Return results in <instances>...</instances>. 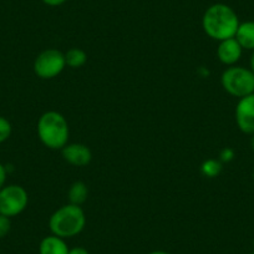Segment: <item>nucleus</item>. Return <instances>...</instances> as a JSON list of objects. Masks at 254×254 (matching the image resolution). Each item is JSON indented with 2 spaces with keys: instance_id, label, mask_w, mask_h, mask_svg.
Instances as JSON below:
<instances>
[{
  "instance_id": "obj_1",
  "label": "nucleus",
  "mask_w": 254,
  "mask_h": 254,
  "mask_svg": "<svg viewBox=\"0 0 254 254\" xmlns=\"http://www.w3.org/2000/svg\"><path fill=\"white\" fill-rule=\"evenodd\" d=\"M239 21L233 8L224 3L212 4L202 16V29L207 36L216 41L226 40L236 36Z\"/></svg>"
},
{
  "instance_id": "obj_2",
  "label": "nucleus",
  "mask_w": 254,
  "mask_h": 254,
  "mask_svg": "<svg viewBox=\"0 0 254 254\" xmlns=\"http://www.w3.org/2000/svg\"><path fill=\"white\" fill-rule=\"evenodd\" d=\"M39 140L50 150H63L69 143V122L58 111H46L39 117L36 124Z\"/></svg>"
},
{
  "instance_id": "obj_3",
  "label": "nucleus",
  "mask_w": 254,
  "mask_h": 254,
  "mask_svg": "<svg viewBox=\"0 0 254 254\" xmlns=\"http://www.w3.org/2000/svg\"><path fill=\"white\" fill-rule=\"evenodd\" d=\"M86 224V216L81 206L64 204L56 209L49 218V229L51 234L60 238L69 239L81 233Z\"/></svg>"
},
{
  "instance_id": "obj_4",
  "label": "nucleus",
  "mask_w": 254,
  "mask_h": 254,
  "mask_svg": "<svg viewBox=\"0 0 254 254\" xmlns=\"http://www.w3.org/2000/svg\"><path fill=\"white\" fill-rule=\"evenodd\" d=\"M221 85L227 94L242 99L254 94V74L247 67L238 65L228 66L222 72Z\"/></svg>"
},
{
  "instance_id": "obj_5",
  "label": "nucleus",
  "mask_w": 254,
  "mask_h": 254,
  "mask_svg": "<svg viewBox=\"0 0 254 254\" xmlns=\"http://www.w3.org/2000/svg\"><path fill=\"white\" fill-rule=\"evenodd\" d=\"M65 67V54L58 49H46L41 51L35 58L33 65L35 75L43 80H51L59 76Z\"/></svg>"
},
{
  "instance_id": "obj_6",
  "label": "nucleus",
  "mask_w": 254,
  "mask_h": 254,
  "mask_svg": "<svg viewBox=\"0 0 254 254\" xmlns=\"http://www.w3.org/2000/svg\"><path fill=\"white\" fill-rule=\"evenodd\" d=\"M29 203V194L20 185H8L0 190V214L16 217L23 213Z\"/></svg>"
},
{
  "instance_id": "obj_7",
  "label": "nucleus",
  "mask_w": 254,
  "mask_h": 254,
  "mask_svg": "<svg viewBox=\"0 0 254 254\" xmlns=\"http://www.w3.org/2000/svg\"><path fill=\"white\" fill-rule=\"evenodd\" d=\"M236 124L246 135L254 133V94L238 100L234 111Z\"/></svg>"
},
{
  "instance_id": "obj_8",
  "label": "nucleus",
  "mask_w": 254,
  "mask_h": 254,
  "mask_svg": "<svg viewBox=\"0 0 254 254\" xmlns=\"http://www.w3.org/2000/svg\"><path fill=\"white\" fill-rule=\"evenodd\" d=\"M64 160L75 167H85L92 160V152L84 143H67L61 150Z\"/></svg>"
},
{
  "instance_id": "obj_9",
  "label": "nucleus",
  "mask_w": 254,
  "mask_h": 254,
  "mask_svg": "<svg viewBox=\"0 0 254 254\" xmlns=\"http://www.w3.org/2000/svg\"><path fill=\"white\" fill-rule=\"evenodd\" d=\"M217 59L221 61L226 66H233L241 60L242 54H243V49L239 45L236 38L226 39L218 43L217 46Z\"/></svg>"
},
{
  "instance_id": "obj_10",
  "label": "nucleus",
  "mask_w": 254,
  "mask_h": 254,
  "mask_svg": "<svg viewBox=\"0 0 254 254\" xmlns=\"http://www.w3.org/2000/svg\"><path fill=\"white\" fill-rule=\"evenodd\" d=\"M69 251L65 239L54 234L43 238L39 244V254H67Z\"/></svg>"
},
{
  "instance_id": "obj_11",
  "label": "nucleus",
  "mask_w": 254,
  "mask_h": 254,
  "mask_svg": "<svg viewBox=\"0 0 254 254\" xmlns=\"http://www.w3.org/2000/svg\"><path fill=\"white\" fill-rule=\"evenodd\" d=\"M236 40L243 50H254V20L243 21L239 24L236 33Z\"/></svg>"
},
{
  "instance_id": "obj_12",
  "label": "nucleus",
  "mask_w": 254,
  "mask_h": 254,
  "mask_svg": "<svg viewBox=\"0 0 254 254\" xmlns=\"http://www.w3.org/2000/svg\"><path fill=\"white\" fill-rule=\"evenodd\" d=\"M87 196H89V188H87L86 183L82 181H76L70 186L69 190H67V198H69V203L76 204V206H81L86 202Z\"/></svg>"
},
{
  "instance_id": "obj_13",
  "label": "nucleus",
  "mask_w": 254,
  "mask_h": 254,
  "mask_svg": "<svg viewBox=\"0 0 254 254\" xmlns=\"http://www.w3.org/2000/svg\"><path fill=\"white\" fill-rule=\"evenodd\" d=\"M87 55L82 49L80 48H71L65 53V63L66 66L71 69H80L86 64Z\"/></svg>"
},
{
  "instance_id": "obj_14",
  "label": "nucleus",
  "mask_w": 254,
  "mask_h": 254,
  "mask_svg": "<svg viewBox=\"0 0 254 254\" xmlns=\"http://www.w3.org/2000/svg\"><path fill=\"white\" fill-rule=\"evenodd\" d=\"M222 170H223V163L216 158H209L206 160L201 166L202 175L206 176L208 178H216L221 175Z\"/></svg>"
},
{
  "instance_id": "obj_15",
  "label": "nucleus",
  "mask_w": 254,
  "mask_h": 254,
  "mask_svg": "<svg viewBox=\"0 0 254 254\" xmlns=\"http://www.w3.org/2000/svg\"><path fill=\"white\" fill-rule=\"evenodd\" d=\"M13 132V126H11L10 121L5 117L0 116V143L5 142Z\"/></svg>"
},
{
  "instance_id": "obj_16",
  "label": "nucleus",
  "mask_w": 254,
  "mask_h": 254,
  "mask_svg": "<svg viewBox=\"0 0 254 254\" xmlns=\"http://www.w3.org/2000/svg\"><path fill=\"white\" fill-rule=\"evenodd\" d=\"M11 229V221L9 217L0 214V239L5 238Z\"/></svg>"
},
{
  "instance_id": "obj_17",
  "label": "nucleus",
  "mask_w": 254,
  "mask_h": 254,
  "mask_svg": "<svg viewBox=\"0 0 254 254\" xmlns=\"http://www.w3.org/2000/svg\"><path fill=\"white\" fill-rule=\"evenodd\" d=\"M233 158H234V151L232 150V148L226 147L224 150L221 151L218 160L221 161L222 163H226V162H231Z\"/></svg>"
},
{
  "instance_id": "obj_18",
  "label": "nucleus",
  "mask_w": 254,
  "mask_h": 254,
  "mask_svg": "<svg viewBox=\"0 0 254 254\" xmlns=\"http://www.w3.org/2000/svg\"><path fill=\"white\" fill-rule=\"evenodd\" d=\"M6 176H8V171H6V167L0 163V190L5 186L6 182Z\"/></svg>"
},
{
  "instance_id": "obj_19",
  "label": "nucleus",
  "mask_w": 254,
  "mask_h": 254,
  "mask_svg": "<svg viewBox=\"0 0 254 254\" xmlns=\"http://www.w3.org/2000/svg\"><path fill=\"white\" fill-rule=\"evenodd\" d=\"M66 1L67 0H43V3L48 6H60Z\"/></svg>"
},
{
  "instance_id": "obj_20",
  "label": "nucleus",
  "mask_w": 254,
  "mask_h": 254,
  "mask_svg": "<svg viewBox=\"0 0 254 254\" xmlns=\"http://www.w3.org/2000/svg\"><path fill=\"white\" fill-rule=\"evenodd\" d=\"M67 254H90L87 252V249H85L84 247H74V248H70L69 253Z\"/></svg>"
},
{
  "instance_id": "obj_21",
  "label": "nucleus",
  "mask_w": 254,
  "mask_h": 254,
  "mask_svg": "<svg viewBox=\"0 0 254 254\" xmlns=\"http://www.w3.org/2000/svg\"><path fill=\"white\" fill-rule=\"evenodd\" d=\"M249 70L254 74V50L252 51L251 59H249Z\"/></svg>"
},
{
  "instance_id": "obj_22",
  "label": "nucleus",
  "mask_w": 254,
  "mask_h": 254,
  "mask_svg": "<svg viewBox=\"0 0 254 254\" xmlns=\"http://www.w3.org/2000/svg\"><path fill=\"white\" fill-rule=\"evenodd\" d=\"M147 254H170L168 252H165V251H153V252H150V253Z\"/></svg>"
},
{
  "instance_id": "obj_23",
  "label": "nucleus",
  "mask_w": 254,
  "mask_h": 254,
  "mask_svg": "<svg viewBox=\"0 0 254 254\" xmlns=\"http://www.w3.org/2000/svg\"><path fill=\"white\" fill-rule=\"evenodd\" d=\"M251 148H252V151L254 152V133L253 135H251Z\"/></svg>"
},
{
  "instance_id": "obj_24",
  "label": "nucleus",
  "mask_w": 254,
  "mask_h": 254,
  "mask_svg": "<svg viewBox=\"0 0 254 254\" xmlns=\"http://www.w3.org/2000/svg\"><path fill=\"white\" fill-rule=\"evenodd\" d=\"M252 177H253V182H254V170H253V175H252Z\"/></svg>"
},
{
  "instance_id": "obj_25",
  "label": "nucleus",
  "mask_w": 254,
  "mask_h": 254,
  "mask_svg": "<svg viewBox=\"0 0 254 254\" xmlns=\"http://www.w3.org/2000/svg\"><path fill=\"white\" fill-rule=\"evenodd\" d=\"M249 254H254V252H252V253H249Z\"/></svg>"
}]
</instances>
